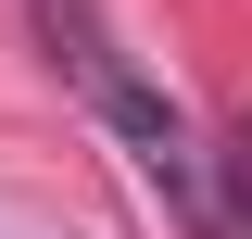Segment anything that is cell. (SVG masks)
Instances as JSON below:
<instances>
[{
	"label": "cell",
	"mask_w": 252,
	"mask_h": 239,
	"mask_svg": "<svg viewBox=\"0 0 252 239\" xmlns=\"http://www.w3.org/2000/svg\"><path fill=\"white\" fill-rule=\"evenodd\" d=\"M215 214H227V239H252V114L227 126V151H215Z\"/></svg>",
	"instance_id": "1"
}]
</instances>
